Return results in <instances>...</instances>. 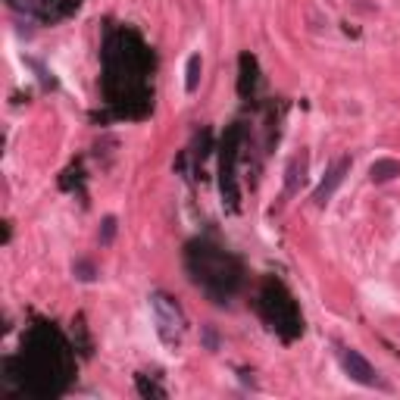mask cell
Returning <instances> with one entry per match:
<instances>
[{
  "label": "cell",
  "instance_id": "cell-1",
  "mask_svg": "<svg viewBox=\"0 0 400 400\" xmlns=\"http://www.w3.org/2000/svg\"><path fill=\"white\" fill-rule=\"evenodd\" d=\"M153 60L135 31H113L103 44V91L119 116H144L150 107L147 72Z\"/></svg>",
  "mask_w": 400,
  "mask_h": 400
},
{
  "label": "cell",
  "instance_id": "cell-2",
  "mask_svg": "<svg viewBox=\"0 0 400 400\" xmlns=\"http://www.w3.org/2000/svg\"><path fill=\"white\" fill-rule=\"evenodd\" d=\"M22 350H26V354L16 360L19 372L10 375V379H16L35 397L60 394L63 385L69 381V372H72L69 344L63 341V334L51 329V325H38V329L29 332Z\"/></svg>",
  "mask_w": 400,
  "mask_h": 400
},
{
  "label": "cell",
  "instance_id": "cell-3",
  "mask_svg": "<svg viewBox=\"0 0 400 400\" xmlns=\"http://www.w3.org/2000/svg\"><path fill=\"white\" fill-rule=\"evenodd\" d=\"M188 275L198 288L207 294L213 304H228L238 294L244 282L241 260L232 257L228 250L216 247L213 241H191L185 250Z\"/></svg>",
  "mask_w": 400,
  "mask_h": 400
},
{
  "label": "cell",
  "instance_id": "cell-4",
  "mask_svg": "<svg viewBox=\"0 0 400 400\" xmlns=\"http://www.w3.org/2000/svg\"><path fill=\"white\" fill-rule=\"evenodd\" d=\"M257 309L266 319V325L279 334L282 341H294L304 334V319H300L297 304H294V297L284 291V284L272 282V279L263 282L260 297H257Z\"/></svg>",
  "mask_w": 400,
  "mask_h": 400
},
{
  "label": "cell",
  "instance_id": "cell-5",
  "mask_svg": "<svg viewBox=\"0 0 400 400\" xmlns=\"http://www.w3.org/2000/svg\"><path fill=\"white\" fill-rule=\"evenodd\" d=\"M150 309H153V325H157V334L166 347H178L185 338V316L182 307L169 297L166 291L150 294Z\"/></svg>",
  "mask_w": 400,
  "mask_h": 400
},
{
  "label": "cell",
  "instance_id": "cell-6",
  "mask_svg": "<svg viewBox=\"0 0 400 400\" xmlns=\"http://www.w3.org/2000/svg\"><path fill=\"white\" fill-rule=\"evenodd\" d=\"M238 144H241V128H232L222 141V200L228 203V213H238V182H235Z\"/></svg>",
  "mask_w": 400,
  "mask_h": 400
},
{
  "label": "cell",
  "instance_id": "cell-7",
  "mask_svg": "<svg viewBox=\"0 0 400 400\" xmlns=\"http://www.w3.org/2000/svg\"><path fill=\"white\" fill-rule=\"evenodd\" d=\"M341 366H344V372L357 381V385H366V388L379 385V372H375V366L366 360L360 350H350V347L341 350Z\"/></svg>",
  "mask_w": 400,
  "mask_h": 400
},
{
  "label": "cell",
  "instance_id": "cell-8",
  "mask_svg": "<svg viewBox=\"0 0 400 400\" xmlns=\"http://www.w3.org/2000/svg\"><path fill=\"white\" fill-rule=\"evenodd\" d=\"M347 169H350V160L344 157V160H338L334 166L325 173V178H322V185L313 191V200H316V207H325V203L332 200V194L338 191V185L344 182V175H347Z\"/></svg>",
  "mask_w": 400,
  "mask_h": 400
},
{
  "label": "cell",
  "instance_id": "cell-9",
  "mask_svg": "<svg viewBox=\"0 0 400 400\" xmlns=\"http://www.w3.org/2000/svg\"><path fill=\"white\" fill-rule=\"evenodd\" d=\"M238 66H241L238 94H241V97H250V94H254V88H257V60H254L250 53H241Z\"/></svg>",
  "mask_w": 400,
  "mask_h": 400
},
{
  "label": "cell",
  "instance_id": "cell-10",
  "mask_svg": "<svg viewBox=\"0 0 400 400\" xmlns=\"http://www.w3.org/2000/svg\"><path fill=\"white\" fill-rule=\"evenodd\" d=\"M400 175V163L397 160H375L372 166H369V178L375 185H381V182H391V178H397Z\"/></svg>",
  "mask_w": 400,
  "mask_h": 400
},
{
  "label": "cell",
  "instance_id": "cell-11",
  "mask_svg": "<svg viewBox=\"0 0 400 400\" xmlns=\"http://www.w3.org/2000/svg\"><path fill=\"white\" fill-rule=\"evenodd\" d=\"M304 173H307V153H300V157H294L288 163V178H284V188H288V194H297L300 185H304Z\"/></svg>",
  "mask_w": 400,
  "mask_h": 400
},
{
  "label": "cell",
  "instance_id": "cell-12",
  "mask_svg": "<svg viewBox=\"0 0 400 400\" xmlns=\"http://www.w3.org/2000/svg\"><path fill=\"white\" fill-rule=\"evenodd\" d=\"M200 69H203V63H200V53H191L188 56V69H185V91L188 94H194L198 91V85H200Z\"/></svg>",
  "mask_w": 400,
  "mask_h": 400
},
{
  "label": "cell",
  "instance_id": "cell-13",
  "mask_svg": "<svg viewBox=\"0 0 400 400\" xmlns=\"http://www.w3.org/2000/svg\"><path fill=\"white\" fill-rule=\"evenodd\" d=\"M135 385L141 391V397H166V388H160L157 381H147V375H135Z\"/></svg>",
  "mask_w": 400,
  "mask_h": 400
},
{
  "label": "cell",
  "instance_id": "cell-14",
  "mask_svg": "<svg viewBox=\"0 0 400 400\" xmlns=\"http://www.w3.org/2000/svg\"><path fill=\"white\" fill-rule=\"evenodd\" d=\"M72 272H76L81 282H94L97 279V269H94V263H88V260H78V263L72 266Z\"/></svg>",
  "mask_w": 400,
  "mask_h": 400
},
{
  "label": "cell",
  "instance_id": "cell-15",
  "mask_svg": "<svg viewBox=\"0 0 400 400\" xmlns=\"http://www.w3.org/2000/svg\"><path fill=\"white\" fill-rule=\"evenodd\" d=\"M113 238H116V216H107L101 225V244L107 247V244H113Z\"/></svg>",
  "mask_w": 400,
  "mask_h": 400
}]
</instances>
